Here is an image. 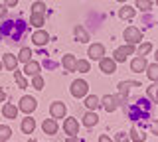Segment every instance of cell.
Here are the masks:
<instances>
[{
	"label": "cell",
	"instance_id": "obj_1",
	"mask_svg": "<svg viewBox=\"0 0 158 142\" xmlns=\"http://www.w3.org/2000/svg\"><path fill=\"white\" fill-rule=\"evenodd\" d=\"M26 32V24L22 20H10V22H4L2 28H0V36L4 38H10L12 42H18L20 38L24 36Z\"/></svg>",
	"mask_w": 158,
	"mask_h": 142
},
{
	"label": "cell",
	"instance_id": "obj_2",
	"mask_svg": "<svg viewBox=\"0 0 158 142\" xmlns=\"http://www.w3.org/2000/svg\"><path fill=\"white\" fill-rule=\"evenodd\" d=\"M150 105L152 103L146 101V99H136V105L128 109V116H131L132 120L142 119V116H148L150 115Z\"/></svg>",
	"mask_w": 158,
	"mask_h": 142
},
{
	"label": "cell",
	"instance_id": "obj_3",
	"mask_svg": "<svg viewBox=\"0 0 158 142\" xmlns=\"http://www.w3.org/2000/svg\"><path fill=\"white\" fill-rule=\"evenodd\" d=\"M123 38H125L127 43H132V46H136V43L142 42V32L138 30L136 26H128L125 32H123Z\"/></svg>",
	"mask_w": 158,
	"mask_h": 142
},
{
	"label": "cell",
	"instance_id": "obj_4",
	"mask_svg": "<svg viewBox=\"0 0 158 142\" xmlns=\"http://www.w3.org/2000/svg\"><path fill=\"white\" fill-rule=\"evenodd\" d=\"M136 50H135V46L132 43H125V46H121V47H117L115 53H113V59H115L117 63H121V61H127V57L128 55H132Z\"/></svg>",
	"mask_w": 158,
	"mask_h": 142
},
{
	"label": "cell",
	"instance_id": "obj_5",
	"mask_svg": "<svg viewBox=\"0 0 158 142\" xmlns=\"http://www.w3.org/2000/svg\"><path fill=\"white\" fill-rule=\"evenodd\" d=\"M89 93V85H87V81H83V79H75L71 83V95L75 97V99H83Z\"/></svg>",
	"mask_w": 158,
	"mask_h": 142
},
{
	"label": "cell",
	"instance_id": "obj_6",
	"mask_svg": "<svg viewBox=\"0 0 158 142\" xmlns=\"http://www.w3.org/2000/svg\"><path fill=\"white\" fill-rule=\"evenodd\" d=\"M49 115H52V119H65V115H67V107H65V103H61V101H53L52 105H49Z\"/></svg>",
	"mask_w": 158,
	"mask_h": 142
},
{
	"label": "cell",
	"instance_id": "obj_7",
	"mask_svg": "<svg viewBox=\"0 0 158 142\" xmlns=\"http://www.w3.org/2000/svg\"><path fill=\"white\" fill-rule=\"evenodd\" d=\"M36 107H38V101L34 99V97H22L20 99V105H18V111H22V112H26V115H32L34 111H36Z\"/></svg>",
	"mask_w": 158,
	"mask_h": 142
},
{
	"label": "cell",
	"instance_id": "obj_8",
	"mask_svg": "<svg viewBox=\"0 0 158 142\" xmlns=\"http://www.w3.org/2000/svg\"><path fill=\"white\" fill-rule=\"evenodd\" d=\"M99 67H101V71L105 73V75H113V73L117 71V61L113 59V57H105V55H103L101 59H99Z\"/></svg>",
	"mask_w": 158,
	"mask_h": 142
},
{
	"label": "cell",
	"instance_id": "obj_9",
	"mask_svg": "<svg viewBox=\"0 0 158 142\" xmlns=\"http://www.w3.org/2000/svg\"><path fill=\"white\" fill-rule=\"evenodd\" d=\"M63 132L67 136H77L79 134V122L77 119H65L63 120Z\"/></svg>",
	"mask_w": 158,
	"mask_h": 142
},
{
	"label": "cell",
	"instance_id": "obj_10",
	"mask_svg": "<svg viewBox=\"0 0 158 142\" xmlns=\"http://www.w3.org/2000/svg\"><path fill=\"white\" fill-rule=\"evenodd\" d=\"M99 103H101V107H103L107 112H113V111L118 109V103H117V99H115V95H105L103 99H99Z\"/></svg>",
	"mask_w": 158,
	"mask_h": 142
},
{
	"label": "cell",
	"instance_id": "obj_11",
	"mask_svg": "<svg viewBox=\"0 0 158 142\" xmlns=\"http://www.w3.org/2000/svg\"><path fill=\"white\" fill-rule=\"evenodd\" d=\"M146 65H148L146 57L144 55H138V57H135V59L131 61V71L132 73H142V71L146 69Z\"/></svg>",
	"mask_w": 158,
	"mask_h": 142
},
{
	"label": "cell",
	"instance_id": "obj_12",
	"mask_svg": "<svg viewBox=\"0 0 158 142\" xmlns=\"http://www.w3.org/2000/svg\"><path fill=\"white\" fill-rule=\"evenodd\" d=\"M87 55L91 57V59H101V57L105 55V46H103V43H93V46H89Z\"/></svg>",
	"mask_w": 158,
	"mask_h": 142
},
{
	"label": "cell",
	"instance_id": "obj_13",
	"mask_svg": "<svg viewBox=\"0 0 158 142\" xmlns=\"http://www.w3.org/2000/svg\"><path fill=\"white\" fill-rule=\"evenodd\" d=\"M32 42H34V46H38V47H44V46H46V43L49 42V36H48V32H44V30H38V32L32 36Z\"/></svg>",
	"mask_w": 158,
	"mask_h": 142
},
{
	"label": "cell",
	"instance_id": "obj_14",
	"mask_svg": "<svg viewBox=\"0 0 158 142\" xmlns=\"http://www.w3.org/2000/svg\"><path fill=\"white\" fill-rule=\"evenodd\" d=\"M75 61H77V57L73 55V53H67V55H63L61 65H63V69H65V73L75 71Z\"/></svg>",
	"mask_w": 158,
	"mask_h": 142
},
{
	"label": "cell",
	"instance_id": "obj_15",
	"mask_svg": "<svg viewBox=\"0 0 158 142\" xmlns=\"http://www.w3.org/2000/svg\"><path fill=\"white\" fill-rule=\"evenodd\" d=\"M18 112H20L18 107L12 105V103H4V105H2V115H4V119H16Z\"/></svg>",
	"mask_w": 158,
	"mask_h": 142
},
{
	"label": "cell",
	"instance_id": "obj_16",
	"mask_svg": "<svg viewBox=\"0 0 158 142\" xmlns=\"http://www.w3.org/2000/svg\"><path fill=\"white\" fill-rule=\"evenodd\" d=\"M16 65H18L16 55H14V53H4V57H2V67H6L8 71H14V69H16Z\"/></svg>",
	"mask_w": 158,
	"mask_h": 142
},
{
	"label": "cell",
	"instance_id": "obj_17",
	"mask_svg": "<svg viewBox=\"0 0 158 142\" xmlns=\"http://www.w3.org/2000/svg\"><path fill=\"white\" fill-rule=\"evenodd\" d=\"M24 73H26L28 77L38 75V73H40V63H38V61H34V59L26 61V65H24Z\"/></svg>",
	"mask_w": 158,
	"mask_h": 142
},
{
	"label": "cell",
	"instance_id": "obj_18",
	"mask_svg": "<svg viewBox=\"0 0 158 142\" xmlns=\"http://www.w3.org/2000/svg\"><path fill=\"white\" fill-rule=\"evenodd\" d=\"M34 130H36V120L28 115L26 119H22V132L24 134H32Z\"/></svg>",
	"mask_w": 158,
	"mask_h": 142
},
{
	"label": "cell",
	"instance_id": "obj_19",
	"mask_svg": "<svg viewBox=\"0 0 158 142\" xmlns=\"http://www.w3.org/2000/svg\"><path fill=\"white\" fill-rule=\"evenodd\" d=\"M42 130L46 132V134H56L57 132V122L56 119H46L42 122Z\"/></svg>",
	"mask_w": 158,
	"mask_h": 142
},
{
	"label": "cell",
	"instance_id": "obj_20",
	"mask_svg": "<svg viewBox=\"0 0 158 142\" xmlns=\"http://www.w3.org/2000/svg\"><path fill=\"white\" fill-rule=\"evenodd\" d=\"M97 122H99L97 112H95V111H87V112H85V116H83V124H85L87 128H91V126H95Z\"/></svg>",
	"mask_w": 158,
	"mask_h": 142
},
{
	"label": "cell",
	"instance_id": "obj_21",
	"mask_svg": "<svg viewBox=\"0 0 158 142\" xmlns=\"http://www.w3.org/2000/svg\"><path fill=\"white\" fill-rule=\"evenodd\" d=\"M135 14H136V10H135V8H131L128 4H125L123 8H118V16H121L123 20H132Z\"/></svg>",
	"mask_w": 158,
	"mask_h": 142
},
{
	"label": "cell",
	"instance_id": "obj_22",
	"mask_svg": "<svg viewBox=\"0 0 158 142\" xmlns=\"http://www.w3.org/2000/svg\"><path fill=\"white\" fill-rule=\"evenodd\" d=\"M85 107H87L89 111H97L99 107H101L99 97H97V95H85Z\"/></svg>",
	"mask_w": 158,
	"mask_h": 142
},
{
	"label": "cell",
	"instance_id": "obj_23",
	"mask_svg": "<svg viewBox=\"0 0 158 142\" xmlns=\"http://www.w3.org/2000/svg\"><path fill=\"white\" fill-rule=\"evenodd\" d=\"M73 34H75L77 42H81V43H87L89 42V34H87V30L83 26H75V28H73Z\"/></svg>",
	"mask_w": 158,
	"mask_h": 142
},
{
	"label": "cell",
	"instance_id": "obj_24",
	"mask_svg": "<svg viewBox=\"0 0 158 142\" xmlns=\"http://www.w3.org/2000/svg\"><path fill=\"white\" fill-rule=\"evenodd\" d=\"M146 75L150 81H158V63H148L146 65Z\"/></svg>",
	"mask_w": 158,
	"mask_h": 142
},
{
	"label": "cell",
	"instance_id": "obj_25",
	"mask_svg": "<svg viewBox=\"0 0 158 142\" xmlns=\"http://www.w3.org/2000/svg\"><path fill=\"white\" fill-rule=\"evenodd\" d=\"M30 24L36 28H42L46 24V16L44 14H38V12H32V18H30Z\"/></svg>",
	"mask_w": 158,
	"mask_h": 142
},
{
	"label": "cell",
	"instance_id": "obj_26",
	"mask_svg": "<svg viewBox=\"0 0 158 142\" xmlns=\"http://www.w3.org/2000/svg\"><path fill=\"white\" fill-rule=\"evenodd\" d=\"M128 138H131L132 142H144V140H146V134H140V132H138L135 126H132V128L128 130Z\"/></svg>",
	"mask_w": 158,
	"mask_h": 142
},
{
	"label": "cell",
	"instance_id": "obj_27",
	"mask_svg": "<svg viewBox=\"0 0 158 142\" xmlns=\"http://www.w3.org/2000/svg\"><path fill=\"white\" fill-rule=\"evenodd\" d=\"M14 79H16V83H18L20 89H26V87H28V81H26V77H24V73H22V71L14 69Z\"/></svg>",
	"mask_w": 158,
	"mask_h": 142
},
{
	"label": "cell",
	"instance_id": "obj_28",
	"mask_svg": "<svg viewBox=\"0 0 158 142\" xmlns=\"http://www.w3.org/2000/svg\"><path fill=\"white\" fill-rule=\"evenodd\" d=\"M18 61H22V63H26V61H30L32 59V50L30 47H22L20 50V53H18V57H16Z\"/></svg>",
	"mask_w": 158,
	"mask_h": 142
},
{
	"label": "cell",
	"instance_id": "obj_29",
	"mask_svg": "<svg viewBox=\"0 0 158 142\" xmlns=\"http://www.w3.org/2000/svg\"><path fill=\"white\" fill-rule=\"evenodd\" d=\"M89 69H91V65H89L87 59H77V61H75V71H79V73H87Z\"/></svg>",
	"mask_w": 158,
	"mask_h": 142
},
{
	"label": "cell",
	"instance_id": "obj_30",
	"mask_svg": "<svg viewBox=\"0 0 158 142\" xmlns=\"http://www.w3.org/2000/svg\"><path fill=\"white\" fill-rule=\"evenodd\" d=\"M136 8L140 12H150L152 10V2L150 0H136Z\"/></svg>",
	"mask_w": 158,
	"mask_h": 142
},
{
	"label": "cell",
	"instance_id": "obj_31",
	"mask_svg": "<svg viewBox=\"0 0 158 142\" xmlns=\"http://www.w3.org/2000/svg\"><path fill=\"white\" fill-rule=\"evenodd\" d=\"M10 136H12V130L6 124H0V142H6Z\"/></svg>",
	"mask_w": 158,
	"mask_h": 142
},
{
	"label": "cell",
	"instance_id": "obj_32",
	"mask_svg": "<svg viewBox=\"0 0 158 142\" xmlns=\"http://www.w3.org/2000/svg\"><path fill=\"white\" fill-rule=\"evenodd\" d=\"M44 83H46V81H44V77L40 75V73H38V75H34V77H32V87H34V89L42 91V89H44Z\"/></svg>",
	"mask_w": 158,
	"mask_h": 142
},
{
	"label": "cell",
	"instance_id": "obj_33",
	"mask_svg": "<svg viewBox=\"0 0 158 142\" xmlns=\"http://www.w3.org/2000/svg\"><path fill=\"white\" fill-rule=\"evenodd\" d=\"M156 81H152V85H148V89H146V93H148V99H150V103H156Z\"/></svg>",
	"mask_w": 158,
	"mask_h": 142
},
{
	"label": "cell",
	"instance_id": "obj_34",
	"mask_svg": "<svg viewBox=\"0 0 158 142\" xmlns=\"http://www.w3.org/2000/svg\"><path fill=\"white\" fill-rule=\"evenodd\" d=\"M150 51H152V43L150 42L140 43V47H138V55H148Z\"/></svg>",
	"mask_w": 158,
	"mask_h": 142
},
{
	"label": "cell",
	"instance_id": "obj_35",
	"mask_svg": "<svg viewBox=\"0 0 158 142\" xmlns=\"http://www.w3.org/2000/svg\"><path fill=\"white\" fill-rule=\"evenodd\" d=\"M46 8H48V6L42 2V0H38V2L32 4V12H38V14H44V12H46Z\"/></svg>",
	"mask_w": 158,
	"mask_h": 142
},
{
	"label": "cell",
	"instance_id": "obj_36",
	"mask_svg": "<svg viewBox=\"0 0 158 142\" xmlns=\"http://www.w3.org/2000/svg\"><path fill=\"white\" fill-rule=\"evenodd\" d=\"M113 142H131V138H128L127 132H117V136H115Z\"/></svg>",
	"mask_w": 158,
	"mask_h": 142
},
{
	"label": "cell",
	"instance_id": "obj_37",
	"mask_svg": "<svg viewBox=\"0 0 158 142\" xmlns=\"http://www.w3.org/2000/svg\"><path fill=\"white\" fill-rule=\"evenodd\" d=\"M18 4V0H4V6L6 8H12V6H16Z\"/></svg>",
	"mask_w": 158,
	"mask_h": 142
},
{
	"label": "cell",
	"instance_id": "obj_38",
	"mask_svg": "<svg viewBox=\"0 0 158 142\" xmlns=\"http://www.w3.org/2000/svg\"><path fill=\"white\" fill-rule=\"evenodd\" d=\"M99 142H113V140H111V136H107V134H101V136H99Z\"/></svg>",
	"mask_w": 158,
	"mask_h": 142
},
{
	"label": "cell",
	"instance_id": "obj_39",
	"mask_svg": "<svg viewBox=\"0 0 158 142\" xmlns=\"http://www.w3.org/2000/svg\"><path fill=\"white\" fill-rule=\"evenodd\" d=\"M6 12H8V8L4 6V4H0V18H4V16H6Z\"/></svg>",
	"mask_w": 158,
	"mask_h": 142
},
{
	"label": "cell",
	"instance_id": "obj_40",
	"mask_svg": "<svg viewBox=\"0 0 158 142\" xmlns=\"http://www.w3.org/2000/svg\"><path fill=\"white\" fill-rule=\"evenodd\" d=\"M61 142H77V136H69L67 140H61Z\"/></svg>",
	"mask_w": 158,
	"mask_h": 142
},
{
	"label": "cell",
	"instance_id": "obj_41",
	"mask_svg": "<svg viewBox=\"0 0 158 142\" xmlns=\"http://www.w3.org/2000/svg\"><path fill=\"white\" fill-rule=\"evenodd\" d=\"M4 99H6V93L0 89V103H4Z\"/></svg>",
	"mask_w": 158,
	"mask_h": 142
},
{
	"label": "cell",
	"instance_id": "obj_42",
	"mask_svg": "<svg viewBox=\"0 0 158 142\" xmlns=\"http://www.w3.org/2000/svg\"><path fill=\"white\" fill-rule=\"evenodd\" d=\"M28 142H38V140H34V138H32V140H28Z\"/></svg>",
	"mask_w": 158,
	"mask_h": 142
},
{
	"label": "cell",
	"instance_id": "obj_43",
	"mask_svg": "<svg viewBox=\"0 0 158 142\" xmlns=\"http://www.w3.org/2000/svg\"><path fill=\"white\" fill-rule=\"evenodd\" d=\"M117 2H127V0H117Z\"/></svg>",
	"mask_w": 158,
	"mask_h": 142
},
{
	"label": "cell",
	"instance_id": "obj_44",
	"mask_svg": "<svg viewBox=\"0 0 158 142\" xmlns=\"http://www.w3.org/2000/svg\"><path fill=\"white\" fill-rule=\"evenodd\" d=\"M0 69H2V61H0Z\"/></svg>",
	"mask_w": 158,
	"mask_h": 142
}]
</instances>
